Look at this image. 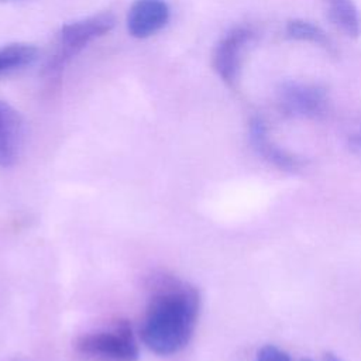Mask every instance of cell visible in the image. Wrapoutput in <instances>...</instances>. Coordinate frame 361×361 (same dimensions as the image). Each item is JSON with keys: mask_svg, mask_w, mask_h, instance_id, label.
<instances>
[{"mask_svg": "<svg viewBox=\"0 0 361 361\" xmlns=\"http://www.w3.org/2000/svg\"><path fill=\"white\" fill-rule=\"evenodd\" d=\"M76 351L94 361H137L138 344L133 329L126 320L109 330L82 334L75 341Z\"/></svg>", "mask_w": 361, "mask_h": 361, "instance_id": "obj_3", "label": "cell"}, {"mask_svg": "<svg viewBox=\"0 0 361 361\" xmlns=\"http://www.w3.org/2000/svg\"><path fill=\"white\" fill-rule=\"evenodd\" d=\"M350 145H351V148H353L354 151H357V152L361 154V134H357V135L351 137V138H350Z\"/></svg>", "mask_w": 361, "mask_h": 361, "instance_id": "obj_13", "label": "cell"}, {"mask_svg": "<svg viewBox=\"0 0 361 361\" xmlns=\"http://www.w3.org/2000/svg\"><path fill=\"white\" fill-rule=\"evenodd\" d=\"M165 0H134L127 13V30L134 38H148L162 30L169 20Z\"/></svg>", "mask_w": 361, "mask_h": 361, "instance_id": "obj_6", "label": "cell"}, {"mask_svg": "<svg viewBox=\"0 0 361 361\" xmlns=\"http://www.w3.org/2000/svg\"><path fill=\"white\" fill-rule=\"evenodd\" d=\"M0 1H13L14 3V1H25V0H0Z\"/></svg>", "mask_w": 361, "mask_h": 361, "instance_id": "obj_15", "label": "cell"}, {"mask_svg": "<svg viewBox=\"0 0 361 361\" xmlns=\"http://www.w3.org/2000/svg\"><path fill=\"white\" fill-rule=\"evenodd\" d=\"M200 310L196 288L161 278L148 300L140 329L144 344L155 354L171 355L190 341Z\"/></svg>", "mask_w": 361, "mask_h": 361, "instance_id": "obj_1", "label": "cell"}, {"mask_svg": "<svg viewBox=\"0 0 361 361\" xmlns=\"http://www.w3.org/2000/svg\"><path fill=\"white\" fill-rule=\"evenodd\" d=\"M38 49L31 44H10L0 48V76L10 75L32 65Z\"/></svg>", "mask_w": 361, "mask_h": 361, "instance_id": "obj_11", "label": "cell"}, {"mask_svg": "<svg viewBox=\"0 0 361 361\" xmlns=\"http://www.w3.org/2000/svg\"><path fill=\"white\" fill-rule=\"evenodd\" d=\"M255 38V31L248 25L231 28L216 44L213 51V69L219 78L234 87L240 79L244 56Z\"/></svg>", "mask_w": 361, "mask_h": 361, "instance_id": "obj_4", "label": "cell"}, {"mask_svg": "<svg viewBox=\"0 0 361 361\" xmlns=\"http://www.w3.org/2000/svg\"><path fill=\"white\" fill-rule=\"evenodd\" d=\"M24 142V120L8 103L0 100V166H13Z\"/></svg>", "mask_w": 361, "mask_h": 361, "instance_id": "obj_7", "label": "cell"}, {"mask_svg": "<svg viewBox=\"0 0 361 361\" xmlns=\"http://www.w3.org/2000/svg\"><path fill=\"white\" fill-rule=\"evenodd\" d=\"M255 361H292L289 354L274 344L262 345L255 357Z\"/></svg>", "mask_w": 361, "mask_h": 361, "instance_id": "obj_12", "label": "cell"}, {"mask_svg": "<svg viewBox=\"0 0 361 361\" xmlns=\"http://www.w3.org/2000/svg\"><path fill=\"white\" fill-rule=\"evenodd\" d=\"M279 110L290 117H317L326 111L329 97L319 83L286 80L276 90Z\"/></svg>", "mask_w": 361, "mask_h": 361, "instance_id": "obj_5", "label": "cell"}, {"mask_svg": "<svg viewBox=\"0 0 361 361\" xmlns=\"http://www.w3.org/2000/svg\"><path fill=\"white\" fill-rule=\"evenodd\" d=\"M248 137L252 149L267 162L289 172H295L300 166V162L295 155L283 151L269 138L267 124L261 117L257 116L250 120Z\"/></svg>", "mask_w": 361, "mask_h": 361, "instance_id": "obj_8", "label": "cell"}, {"mask_svg": "<svg viewBox=\"0 0 361 361\" xmlns=\"http://www.w3.org/2000/svg\"><path fill=\"white\" fill-rule=\"evenodd\" d=\"M285 35L295 41L314 44L329 52L334 51V44L331 38L326 34V31L317 24L307 20H302V18L289 20L285 25Z\"/></svg>", "mask_w": 361, "mask_h": 361, "instance_id": "obj_10", "label": "cell"}, {"mask_svg": "<svg viewBox=\"0 0 361 361\" xmlns=\"http://www.w3.org/2000/svg\"><path fill=\"white\" fill-rule=\"evenodd\" d=\"M330 23L350 38L361 34V14L354 0H322Z\"/></svg>", "mask_w": 361, "mask_h": 361, "instance_id": "obj_9", "label": "cell"}, {"mask_svg": "<svg viewBox=\"0 0 361 361\" xmlns=\"http://www.w3.org/2000/svg\"><path fill=\"white\" fill-rule=\"evenodd\" d=\"M322 361H341V360H340V357H337L334 353L327 351V353H324V354H323Z\"/></svg>", "mask_w": 361, "mask_h": 361, "instance_id": "obj_14", "label": "cell"}, {"mask_svg": "<svg viewBox=\"0 0 361 361\" xmlns=\"http://www.w3.org/2000/svg\"><path fill=\"white\" fill-rule=\"evenodd\" d=\"M114 25L116 17L110 11H102L62 25L56 32L54 51L41 71L45 89L48 92L56 90L69 62L92 41L109 34Z\"/></svg>", "mask_w": 361, "mask_h": 361, "instance_id": "obj_2", "label": "cell"}]
</instances>
